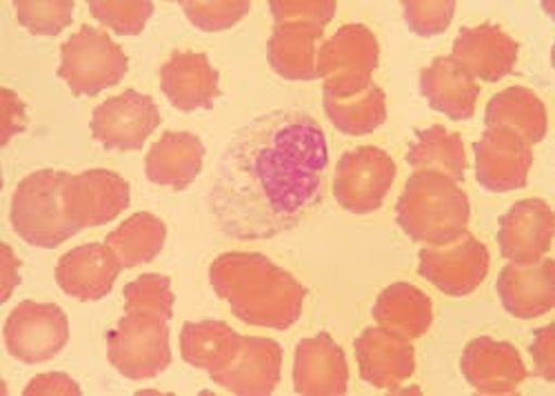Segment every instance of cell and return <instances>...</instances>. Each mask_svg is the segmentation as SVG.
<instances>
[{"label": "cell", "mask_w": 555, "mask_h": 396, "mask_svg": "<svg viewBox=\"0 0 555 396\" xmlns=\"http://www.w3.org/2000/svg\"><path fill=\"white\" fill-rule=\"evenodd\" d=\"M327 165V137L318 120L300 107L273 110L229 141L209 192V212L231 239L285 234L320 203Z\"/></svg>", "instance_id": "cell-1"}, {"label": "cell", "mask_w": 555, "mask_h": 396, "mask_svg": "<svg viewBox=\"0 0 555 396\" xmlns=\"http://www.w3.org/2000/svg\"><path fill=\"white\" fill-rule=\"evenodd\" d=\"M23 394L25 396H34V394H80V385L63 372H50V374H40V376L31 379Z\"/></svg>", "instance_id": "cell-39"}, {"label": "cell", "mask_w": 555, "mask_h": 396, "mask_svg": "<svg viewBox=\"0 0 555 396\" xmlns=\"http://www.w3.org/2000/svg\"><path fill=\"white\" fill-rule=\"evenodd\" d=\"M347 385L349 366L345 352L327 332L298 343L294 361V387L298 394H345Z\"/></svg>", "instance_id": "cell-22"}, {"label": "cell", "mask_w": 555, "mask_h": 396, "mask_svg": "<svg viewBox=\"0 0 555 396\" xmlns=\"http://www.w3.org/2000/svg\"><path fill=\"white\" fill-rule=\"evenodd\" d=\"M498 296L516 319H538L555 305V260L542 258L529 266L508 263L498 277Z\"/></svg>", "instance_id": "cell-19"}, {"label": "cell", "mask_w": 555, "mask_h": 396, "mask_svg": "<svg viewBox=\"0 0 555 396\" xmlns=\"http://www.w3.org/2000/svg\"><path fill=\"white\" fill-rule=\"evenodd\" d=\"M353 347L360 376L378 389L400 392V385L415 372L411 341L387 328H366Z\"/></svg>", "instance_id": "cell-15"}, {"label": "cell", "mask_w": 555, "mask_h": 396, "mask_svg": "<svg viewBox=\"0 0 555 396\" xmlns=\"http://www.w3.org/2000/svg\"><path fill=\"white\" fill-rule=\"evenodd\" d=\"M205 145L190 131H165L160 141L152 145L145 171L154 186H167L171 190L190 188L203 169Z\"/></svg>", "instance_id": "cell-24"}, {"label": "cell", "mask_w": 555, "mask_h": 396, "mask_svg": "<svg viewBox=\"0 0 555 396\" xmlns=\"http://www.w3.org/2000/svg\"><path fill=\"white\" fill-rule=\"evenodd\" d=\"M421 90L429 105L451 120H467L476 114L480 85L451 56H438L421 72Z\"/></svg>", "instance_id": "cell-23"}, {"label": "cell", "mask_w": 555, "mask_h": 396, "mask_svg": "<svg viewBox=\"0 0 555 396\" xmlns=\"http://www.w3.org/2000/svg\"><path fill=\"white\" fill-rule=\"evenodd\" d=\"M3 101H5V135H3V145L10 143V139L18 131L25 129L27 118H25V103L12 92V90H3Z\"/></svg>", "instance_id": "cell-40"}, {"label": "cell", "mask_w": 555, "mask_h": 396, "mask_svg": "<svg viewBox=\"0 0 555 396\" xmlns=\"http://www.w3.org/2000/svg\"><path fill=\"white\" fill-rule=\"evenodd\" d=\"M374 319L409 341L421 338L434 323L431 298L411 283H393L385 288L374 305Z\"/></svg>", "instance_id": "cell-26"}, {"label": "cell", "mask_w": 555, "mask_h": 396, "mask_svg": "<svg viewBox=\"0 0 555 396\" xmlns=\"http://www.w3.org/2000/svg\"><path fill=\"white\" fill-rule=\"evenodd\" d=\"M243 336L222 321H190L180 332L182 359L194 368L216 374L238 357Z\"/></svg>", "instance_id": "cell-27"}, {"label": "cell", "mask_w": 555, "mask_h": 396, "mask_svg": "<svg viewBox=\"0 0 555 396\" xmlns=\"http://www.w3.org/2000/svg\"><path fill=\"white\" fill-rule=\"evenodd\" d=\"M406 163L415 169L440 171L455 183L465 181L467 154L462 137L455 131L444 129L442 125H431L415 135V141L409 148Z\"/></svg>", "instance_id": "cell-29"}, {"label": "cell", "mask_w": 555, "mask_h": 396, "mask_svg": "<svg viewBox=\"0 0 555 396\" xmlns=\"http://www.w3.org/2000/svg\"><path fill=\"white\" fill-rule=\"evenodd\" d=\"M67 176V171L40 169L16 186L10 221L25 243L54 250L80 232L65 212L63 190Z\"/></svg>", "instance_id": "cell-4"}, {"label": "cell", "mask_w": 555, "mask_h": 396, "mask_svg": "<svg viewBox=\"0 0 555 396\" xmlns=\"http://www.w3.org/2000/svg\"><path fill=\"white\" fill-rule=\"evenodd\" d=\"M518 52V40H514L502 27L485 23L460 29L451 59L474 78L495 82L514 72Z\"/></svg>", "instance_id": "cell-17"}, {"label": "cell", "mask_w": 555, "mask_h": 396, "mask_svg": "<svg viewBox=\"0 0 555 396\" xmlns=\"http://www.w3.org/2000/svg\"><path fill=\"white\" fill-rule=\"evenodd\" d=\"M129 67L118 42L99 27L82 25L61 48L59 76L76 97H96L118 85Z\"/></svg>", "instance_id": "cell-5"}, {"label": "cell", "mask_w": 555, "mask_h": 396, "mask_svg": "<svg viewBox=\"0 0 555 396\" xmlns=\"http://www.w3.org/2000/svg\"><path fill=\"white\" fill-rule=\"evenodd\" d=\"M209 279L231 312L249 325L289 330L302 315L307 288L262 254H220L211 263Z\"/></svg>", "instance_id": "cell-2"}, {"label": "cell", "mask_w": 555, "mask_h": 396, "mask_svg": "<svg viewBox=\"0 0 555 396\" xmlns=\"http://www.w3.org/2000/svg\"><path fill=\"white\" fill-rule=\"evenodd\" d=\"M89 12L96 21L112 27L120 36L141 34L147 21L154 14V3L150 0H138V3H103V0H91Z\"/></svg>", "instance_id": "cell-33"}, {"label": "cell", "mask_w": 555, "mask_h": 396, "mask_svg": "<svg viewBox=\"0 0 555 396\" xmlns=\"http://www.w3.org/2000/svg\"><path fill=\"white\" fill-rule=\"evenodd\" d=\"M398 167L393 158L374 145H362L340 156L334 176V196L351 214H372L383 207Z\"/></svg>", "instance_id": "cell-8"}, {"label": "cell", "mask_w": 555, "mask_h": 396, "mask_svg": "<svg viewBox=\"0 0 555 396\" xmlns=\"http://www.w3.org/2000/svg\"><path fill=\"white\" fill-rule=\"evenodd\" d=\"M182 10L196 27L205 31H220L243 21L251 5L247 0H238V3H231V0H224V3H194V0H184Z\"/></svg>", "instance_id": "cell-35"}, {"label": "cell", "mask_w": 555, "mask_h": 396, "mask_svg": "<svg viewBox=\"0 0 555 396\" xmlns=\"http://www.w3.org/2000/svg\"><path fill=\"white\" fill-rule=\"evenodd\" d=\"M322 31L325 29L298 21L275 23L267 46V59L275 74L289 80L318 78L315 42L322 36Z\"/></svg>", "instance_id": "cell-25"}, {"label": "cell", "mask_w": 555, "mask_h": 396, "mask_svg": "<svg viewBox=\"0 0 555 396\" xmlns=\"http://www.w3.org/2000/svg\"><path fill=\"white\" fill-rule=\"evenodd\" d=\"M271 14L275 23L298 21L325 29L336 14V3L334 0H325V3H300V0H296V3H283V0H273Z\"/></svg>", "instance_id": "cell-37"}, {"label": "cell", "mask_w": 555, "mask_h": 396, "mask_svg": "<svg viewBox=\"0 0 555 396\" xmlns=\"http://www.w3.org/2000/svg\"><path fill=\"white\" fill-rule=\"evenodd\" d=\"M462 376L482 394H508L527 379V368L516 345L493 341L489 336L474 338L460 359Z\"/></svg>", "instance_id": "cell-16"}, {"label": "cell", "mask_w": 555, "mask_h": 396, "mask_svg": "<svg viewBox=\"0 0 555 396\" xmlns=\"http://www.w3.org/2000/svg\"><path fill=\"white\" fill-rule=\"evenodd\" d=\"M531 357L535 363V372L546 379V381H555V349H553V325L540 328L533 334V343H531Z\"/></svg>", "instance_id": "cell-38"}, {"label": "cell", "mask_w": 555, "mask_h": 396, "mask_svg": "<svg viewBox=\"0 0 555 396\" xmlns=\"http://www.w3.org/2000/svg\"><path fill=\"white\" fill-rule=\"evenodd\" d=\"M120 270V260L107 243H87L59 260L56 283L78 301H101L112 292Z\"/></svg>", "instance_id": "cell-18"}, {"label": "cell", "mask_w": 555, "mask_h": 396, "mask_svg": "<svg viewBox=\"0 0 555 396\" xmlns=\"http://www.w3.org/2000/svg\"><path fill=\"white\" fill-rule=\"evenodd\" d=\"M218 78L207 54L196 52H176L160 67L163 92L180 112L211 110L220 94Z\"/></svg>", "instance_id": "cell-20"}, {"label": "cell", "mask_w": 555, "mask_h": 396, "mask_svg": "<svg viewBox=\"0 0 555 396\" xmlns=\"http://www.w3.org/2000/svg\"><path fill=\"white\" fill-rule=\"evenodd\" d=\"M396 214L398 226L411 241L440 247L467 232L472 203L467 192L449 176L418 169L409 176Z\"/></svg>", "instance_id": "cell-3"}, {"label": "cell", "mask_w": 555, "mask_h": 396, "mask_svg": "<svg viewBox=\"0 0 555 396\" xmlns=\"http://www.w3.org/2000/svg\"><path fill=\"white\" fill-rule=\"evenodd\" d=\"M283 347L278 341L243 336L238 357L211 379L236 394H271L281 383Z\"/></svg>", "instance_id": "cell-21"}, {"label": "cell", "mask_w": 555, "mask_h": 396, "mask_svg": "<svg viewBox=\"0 0 555 396\" xmlns=\"http://www.w3.org/2000/svg\"><path fill=\"white\" fill-rule=\"evenodd\" d=\"M404 18L413 34L431 38L442 34L455 12L453 0H440V3H418V0H404Z\"/></svg>", "instance_id": "cell-36"}, {"label": "cell", "mask_w": 555, "mask_h": 396, "mask_svg": "<svg viewBox=\"0 0 555 396\" xmlns=\"http://www.w3.org/2000/svg\"><path fill=\"white\" fill-rule=\"evenodd\" d=\"M65 212L78 228H99L120 216L131 201L129 183L109 169H87L69 174L63 190Z\"/></svg>", "instance_id": "cell-11"}, {"label": "cell", "mask_w": 555, "mask_h": 396, "mask_svg": "<svg viewBox=\"0 0 555 396\" xmlns=\"http://www.w3.org/2000/svg\"><path fill=\"white\" fill-rule=\"evenodd\" d=\"M380 61L376 34L364 25L340 27L318 52L315 72L325 78V94L347 97L366 90Z\"/></svg>", "instance_id": "cell-7"}, {"label": "cell", "mask_w": 555, "mask_h": 396, "mask_svg": "<svg viewBox=\"0 0 555 396\" xmlns=\"http://www.w3.org/2000/svg\"><path fill=\"white\" fill-rule=\"evenodd\" d=\"M18 23L36 36H59L74 16V3L61 0V3H14Z\"/></svg>", "instance_id": "cell-34"}, {"label": "cell", "mask_w": 555, "mask_h": 396, "mask_svg": "<svg viewBox=\"0 0 555 396\" xmlns=\"http://www.w3.org/2000/svg\"><path fill=\"white\" fill-rule=\"evenodd\" d=\"M478 183L489 192L522 190L533 165L531 145L508 127H487L474 145Z\"/></svg>", "instance_id": "cell-13"}, {"label": "cell", "mask_w": 555, "mask_h": 396, "mask_svg": "<svg viewBox=\"0 0 555 396\" xmlns=\"http://www.w3.org/2000/svg\"><path fill=\"white\" fill-rule=\"evenodd\" d=\"M167 241V226L150 212H138L107 234L105 243L114 250L122 268H138L154 260Z\"/></svg>", "instance_id": "cell-30"}, {"label": "cell", "mask_w": 555, "mask_h": 396, "mask_svg": "<svg viewBox=\"0 0 555 396\" xmlns=\"http://www.w3.org/2000/svg\"><path fill=\"white\" fill-rule=\"evenodd\" d=\"M322 103L330 120L349 137L372 135L387 120V99L376 82L347 97L322 94Z\"/></svg>", "instance_id": "cell-31"}, {"label": "cell", "mask_w": 555, "mask_h": 396, "mask_svg": "<svg viewBox=\"0 0 555 396\" xmlns=\"http://www.w3.org/2000/svg\"><path fill=\"white\" fill-rule=\"evenodd\" d=\"M555 214L542 199H525L500 216L498 245L504 258L520 266L538 263L551 252Z\"/></svg>", "instance_id": "cell-14"}, {"label": "cell", "mask_w": 555, "mask_h": 396, "mask_svg": "<svg viewBox=\"0 0 555 396\" xmlns=\"http://www.w3.org/2000/svg\"><path fill=\"white\" fill-rule=\"evenodd\" d=\"M5 347L21 363L54 359L69 341L67 315L54 303H18L5 321Z\"/></svg>", "instance_id": "cell-9"}, {"label": "cell", "mask_w": 555, "mask_h": 396, "mask_svg": "<svg viewBox=\"0 0 555 396\" xmlns=\"http://www.w3.org/2000/svg\"><path fill=\"white\" fill-rule=\"evenodd\" d=\"M3 263H5V292H3V301H8L14 292V288L21 283V260L14 256L10 245H3Z\"/></svg>", "instance_id": "cell-41"}, {"label": "cell", "mask_w": 555, "mask_h": 396, "mask_svg": "<svg viewBox=\"0 0 555 396\" xmlns=\"http://www.w3.org/2000/svg\"><path fill=\"white\" fill-rule=\"evenodd\" d=\"M107 359L131 381L163 374L171 363L167 321L147 312H127L107 334Z\"/></svg>", "instance_id": "cell-6"}, {"label": "cell", "mask_w": 555, "mask_h": 396, "mask_svg": "<svg viewBox=\"0 0 555 396\" xmlns=\"http://www.w3.org/2000/svg\"><path fill=\"white\" fill-rule=\"evenodd\" d=\"M160 125V112L152 97L127 90L101 103L91 114V135L107 150H141Z\"/></svg>", "instance_id": "cell-12"}, {"label": "cell", "mask_w": 555, "mask_h": 396, "mask_svg": "<svg viewBox=\"0 0 555 396\" xmlns=\"http://www.w3.org/2000/svg\"><path fill=\"white\" fill-rule=\"evenodd\" d=\"M489 250L469 232L440 247L421 252L418 272L442 294L467 296L480 288L489 274Z\"/></svg>", "instance_id": "cell-10"}, {"label": "cell", "mask_w": 555, "mask_h": 396, "mask_svg": "<svg viewBox=\"0 0 555 396\" xmlns=\"http://www.w3.org/2000/svg\"><path fill=\"white\" fill-rule=\"evenodd\" d=\"M485 123L487 127L514 129L529 145H535L546 137L548 116L542 99L533 90L514 85L489 101Z\"/></svg>", "instance_id": "cell-28"}, {"label": "cell", "mask_w": 555, "mask_h": 396, "mask_svg": "<svg viewBox=\"0 0 555 396\" xmlns=\"http://www.w3.org/2000/svg\"><path fill=\"white\" fill-rule=\"evenodd\" d=\"M125 310L147 312L165 321L173 315V292L171 281L160 274H143L125 288Z\"/></svg>", "instance_id": "cell-32"}]
</instances>
